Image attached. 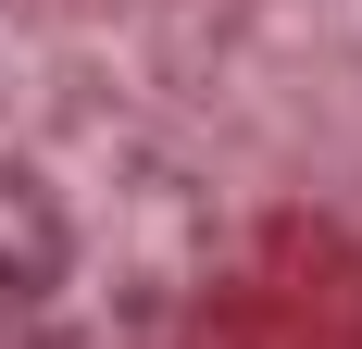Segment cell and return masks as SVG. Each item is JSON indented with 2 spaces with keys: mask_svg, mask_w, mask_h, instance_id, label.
<instances>
[{
  "mask_svg": "<svg viewBox=\"0 0 362 349\" xmlns=\"http://www.w3.org/2000/svg\"><path fill=\"white\" fill-rule=\"evenodd\" d=\"M63 262H75V225H63V200H50L37 174H13V162H0V312L50 300V287H63Z\"/></svg>",
  "mask_w": 362,
  "mask_h": 349,
  "instance_id": "6da1fadb",
  "label": "cell"
}]
</instances>
